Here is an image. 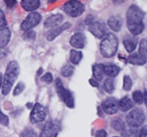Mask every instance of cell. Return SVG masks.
<instances>
[{
	"mask_svg": "<svg viewBox=\"0 0 147 137\" xmlns=\"http://www.w3.org/2000/svg\"><path fill=\"white\" fill-rule=\"evenodd\" d=\"M6 23H7V22H6L5 14H4V12L2 11L1 9H0V28L5 27Z\"/></svg>",
	"mask_w": 147,
	"mask_h": 137,
	"instance_id": "obj_35",
	"label": "cell"
},
{
	"mask_svg": "<svg viewBox=\"0 0 147 137\" xmlns=\"http://www.w3.org/2000/svg\"><path fill=\"white\" fill-rule=\"evenodd\" d=\"M114 81L111 77H107L104 81V89L107 93H112L114 91Z\"/></svg>",
	"mask_w": 147,
	"mask_h": 137,
	"instance_id": "obj_26",
	"label": "cell"
},
{
	"mask_svg": "<svg viewBox=\"0 0 147 137\" xmlns=\"http://www.w3.org/2000/svg\"><path fill=\"white\" fill-rule=\"evenodd\" d=\"M41 80H42L43 82L45 83H51L53 81V76L51 73H49V72H47V73H45L44 75H42V77H41Z\"/></svg>",
	"mask_w": 147,
	"mask_h": 137,
	"instance_id": "obj_34",
	"label": "cell"
},
{
	"mask_svg": "<svg viewBox=\"0 0 147 137\" xmlns=\"http://www.w3.org/2000/svg\"><path fill=\"white\" fill-rule=\"evenodd\" d=\"M89 83H90V85H92L93 87H98L99 86V84H98V82L96 81L95 79H89Z\"/></svg>",
	"mask_w": 147,
	"mask_h": 137,
	"instance_id": "obj_41",
	"label": "cell"
},
{
	"mask_svg": "<svg viewBox=\"0 0 147 137\" xmlns=\"http://www.w3.org/2000/svg\"><path fill=\"white\" fill-rule=\"evenodd\" d=\"M6 55V52H5V49H4V47H0V59L3 57H5Z\"/></svg>",
	"mask_w": 147,
	"mask_h": 137,
	"instance_id": "obj_42",
	"label": "cell"
},
{
	"mask_svg": "<svg viewBox=\"0 0 147 137\" xmlns=\"http://www.w3.org/2000/svg\"><path fill=\"white\" fill-rule=\"evenodd\" d=\"M115 137H116V136H115Z\"/></svg>",
	"mask_w": 147,
	"mask_h": 137,
	"instance_id": "obj_46",
	"label": "cell"
},
{
	"mask_svg": "<svg viewBox=\"0 0 147 137\" xmlns=\"http://www.w3.org/2000/svg\"><path fill=\"white\" fill-rule=\"evenodd\" d=\"M111 127L116 131H123L125 129V123H124L122 118L116 117L111 121Z\"/></svg>",
	"mask_w": 147,
	"mask_h": 137,
	"instance_id": "obj_23",
	"label": "cell"
},
{
	"mask_svg": "<svg viewBox=\"0 0 147 137\" xmlns=\"http://www.w3.org/2000/svg\"><path fill=\"white\" fill-rule=\"evenodd\" d=\"M6 6H7L9 9H12L14 6L16 5V0H4Z\"/></svg>",
	"mask_w": 147,
	"mask_h": 137,
	"instance_id": "obj_37",
	"label": "cell"
},
{
	"mask_svg": "<svg viewBox=\"0 0 147 137\" xmlns=\"http://www.w3.org/2000/svg\"><path fill=\"white\" fill-rule=\"evenodd\" d=\"M41 21V15L38 12L32 11L30 14H28V16L23 20V22L21 23V28L22 31H27L31 30L32 28H34L35 26H37Z\"/></svg>",
	"mask_w": 147,
	"mask_h": 137,
	"instance_id": "obj_8",
	"label": "cell"
},
{
	"mask_svg": "<svg viewBox=\"0 0 147 137\" xmlns=\"http://www.w3.org/2000/svg\"><path fill=\"white\" fill-rule=\"evenodd\" d=\"M70 27H71V24H70L69 22H66V23L61 24V25L52 28L50 31H48V32L46 33L45 37H46V39L48 41H52V40H54L58 35H60L61 33H63L64 31L69 29Z\"/></svg>",
	"mask_w": 147,
	"mask_h": 137,
	"instance_id": "obj_12",
	"label": "cell"
},
{
	"mask_svg": "<svg viewBox=\"0 0 147 137\" xmlns=\"http://www.w3.org/2000/svg\"><path fill=\"white\" fill-rule=\"evenodd\" d=\"M10 37H11V32L9 28H0V47H5L9 43Z\"/></svg>",
	"mask_w": 147,
	"mask_h": 137,
	"instance_id": "obj_18",
	"label": "cell"
},
{
	"mask_svg": "<svg viewBox=\"0 0 147 137\" xmlns=\"http://www.w3.org/2000/svg\"><path fill=\"white\" fill-rule=\"evenodd\" d=\"M26 106H27V108H31V107H32V105H31V103H27V105H26Z\"/></svg>",
	"mask_w": 147,
	"mask_h": 137,
	"instance_id": "obj_44",
	"label": "cell"
},
{
	"mask_svg": "<svg viewBox=\"0 0 147 137\" xmlns=\"http://www.w3.org/2000/svg\"><path fill=\"white\" fill-rule=\"evenodd\" d=\"M144 120H145V115H144L143 111L139 108L132 109L127 114V116H126V122H127V124L130 127H133V128L140 127L144 123Z\"/></svg>",
	"mask_w": 147,
	"mask_h": 137,
	"instance_id": "obj_6",
	"label": "cell"
},
{
	"mask_svg": "<svg viewBox=\"0 0 147 137\" xmlns=\"http://www.w3.org/2000/svg\"><path fill=\"white\" fill-rule=\"evenodd\" d=\"M132 99L136 104H142V102L144 101V94L139 90H136L132 94Z\"/></svg>",
	"mask_w": 147,
	"mask_h": 137,
	"instance_id": "obj_27",
	"label": "cell"
},
{
	"mask_svg": "<svg viewBox=\"0 0 147 137\" xmlns=\"http://www.w3.org/2000/svg\"><path fill=\"white\" fill-rule=\"evenodd\" d=\"M138 39L135 38V37H132V36H127L123 39V44L124 47H125L126 51L129 53L133 52L134 49L136 48L137 46V43H138Z\"/></svg>",
	"mask_w": 147,
	"mask_h": 137,
	"instance_id": "obj_16",
	"label": "cell"
},
{
	"mask_svg": "<svg viewBox=\"0 0 147 137\" xmlns=\"http://www.w3.org/2000/svg\"><path fill=\"white\" fill-rule=\"evenodd\" d=\"M62 21H63V16L61 14H54V15L49 16L45 20L44 26L46 28H54L56 26H59Z\"/></svg>",
	"mask_w": 147,
	"mask_h": 137,
	"instance_id": "obj_14",
	"label": "cell"
},
{
	"mask_svg": "<svg viewBox=\"0 0 147 137\" xmlns=\"http://www.w3.org/2000/svg\"><path fill=\"white\" fill-rule=\"evenodd\" d=\"M113 1H114V0H113Z\"/></svg>",
	"mask_w": 147,
	"mask_h": 137,
	"instance_id": "obj_45",
	"label": "cell"
},
{
	"mask_svg": "<svg viewBox=\"0 0 147 137\" xmlns=\"http://www.w3.org/2000/svg\"><path fill=\"white\" fill-rule=\"evenodd\" d=\"M137 137H147V129L146 127H143L139 132V135Z\"/></svg>",
	"mask_w": 147,
	"mask_h": 137,
	"instance_id": "obj_39",
	"label": "cell"
},
{
	"mask_svg": "<svg viewBox=\"0 0 147 137\" xmlns=\"http://www.w3.org/2000/svg\"><path fill=\"white\" fill-rule=\"evenodd\" d=\"M70 44H71V46L74 47V48H78V49L84 48V46H85V44H86L85 35L81 32L75 33V34L70 38Z\"/></svg>",
	"mask_w": 147,
	"mask_h": 137,
	"instance_id": "obj_13",
	"label": "cell"
},
{
	"mask_svg": "<svg viewBox=\"0 0 147 137\" xmlns=\"http://www.w3.org/2000/svg\"><path fill=\"white\" fill-rule=\"evenodd\" d=\"M108 26L114 32H118L122 27V19L119 16H111L108 19Z\"/></svg>",
	"mask_w": 147,
	"mask_h": 137,
	"instance_id": "obj_19",
	"label": "cell"
},
{
	"mask_svg": "<svg viewBox=\"0 0 147 137\" xmlns=\"http://www.w3.org/2000/svg\"><path fill=\"white\" fill-rule=\"evenodd\" d=\"M133 107V102L128 96H124L118 101V109L122 111H128Z\"/></svg>",
	"mask_w": 147,
	"mask_h": 137,
	"instance_id": "obj_20",
	"label": "cell"
},
{
	"mask_svg": "<svg viewBox=\"0 0 147 137\" xmlns=\"http://www.w3.org/2000/svg\"><path fill=\"white\" fill-rule=\"evenodd\" d=\"M2 77H3V76H2V74L0 73V89H1V84H2Z\"/></svg>",
	"mask_w": 147,
	"mask_h": 137,
	"instance_id": "obj_43",
	"label": "cell"
},
{
	"mask_svg": "<svg viewBox=\"0 0 147 137\" xmlns=\"http://www.w3.org/2000/svg\"><path fill=\"white\" fill-rule=\"evenodd\" d=\"M73 72H74V66L71 65V64H66L61 69V74L64 77H69V76H71L73 74Z\"/></svg>",
	"mask_w": 147,
	"mask_h": 137,
	"instance_id": "obj_25",
	"label": "cell"
},
{
	"mask_svg": "<svg viewBox=\"0 0 147 137\" xmlns=\"http://www.w3.org/2000/svg\"><path fill=\"white\" fill-rule=\"evenodd\" d=\"M84 10V4L78 0H69L63 5V11L70 17H79Z\"/></svg>",
	"mask_w": 147,
	"mask_h": 137,
	"instance_id": "obj_4",
	"label": "cell"
},
{
	"mask_svg": "<svg viewBox=\"0 0 147 137\" xmlns=\"http://www.w3.org/2000/svg\"><path fill=\"white\" fill-rule=\"evenodd\" d=\"M118 39L113 33H107L100 43V53L103 57H113L117 52Z\"/></svg>",
	"mask_w": 147,
	"mask_h": 137,
	"instance_id": "obj_3",
	"label": "cell"
},
{
	"mask_svg": "<svg viewBox=\"0 0 147 137\" xmlns=\"http://www.w3.org/2000/svg\"><path fill=\"white\" fill-rule=\"evenodd\" d=\"M59 127L56 123L52 121H49L45 124L43 127L42 131H41L39 137H56L57 133H58Z\"/></svg>",
	"mask_w": 147,
	"mask_h": 137,
	"instance_id": "obj_11",
	"label": "cell"
},
{
	"mask_svg": "<svg viewBox=\"0 0 147 137\" xmlns=\"http://www.w3.org/2000/svg\"><path fill=\"white\" fill-rule=\"evenodd\" d=\"M46 114H47V109L43 105H41L40 103H36V104L33 105L32 110H31L30 122L32 124L40 123V122L45 120Z\"/></svg>",
	"mask_w": 147,
	"mask_h": 137,
	"instance_id": "obj_7",
	"label": "cell"
},
{
	"mask_svg": "<svg viewBox=\"0 0 147 137\" xmlns=\"http://www.w3.org/2000/svg\"><path fill=\"white\" fill-rule=\"evenodd\" d=\"M20 137H37V134L32 128H25L20 134Z\"/></svg>",
	"mask_w": 147,
	"mask_h": 137,
	"instance_id": "obj_30",
	"label": "cell"
},
{
	"mask_svg": "<svg viewBox=\"0 0 147 137\" xmlns=\"http://www.w3.org/2000/svg\"><path fill=\"white\" fill-rule=\"evenodd\" d=\"M55 88H56V92L58 94L59 98L63 101L66 104V106L69 108H73L74 107V97L72 96L71 92L64 87L63 83L60 79H57L55 82Z\"/></svg>",
	"mask_w": 147,
	"mask_h": 137,
	"instance_id": "obj_5",
	"label": "cell"
},
{
	"mask_svg": "<svg viewBox=\"0 0 147 137\" xmlns=\"http://www.w3.org/2000/svg\"><path fill=\"white\" fill-rule=\"evenodd\" d=\"M40 5V0H22L21 6L26 11H34Z\"/></svg>",
	"mask_w": 147,
	"mask_h": 137,
	"instance_id": "obj_17",
	"label": "cell"
},
{
	"mask_svg": "<svg viewBox=\"0 0 147 137\" xmlns=\"http://www.w3.org/2000/svg\"><path fill=\"white\" fill-rule=\"evenodd\" d=\"M106 136H107L106 131L103 129L98 130V131L96 132V134H95V137H106Z\"/></svg>",
	"mask_w": 147,
	"mask_h": 137,
	"instance_id": "obj_38",
	"label": "cell"
},
{
	"mask_svg": "<svg viewBox=\"0 0 147 137\" xmlns=\"http://www.w3.org/2000/svg\"><path fill=\"white\" fill-rule=\"evenodd\" d=\"M82 56H83L82 55V52H80V51H78V50H75V49H72V50L70 51V61L73 64H75V65H77V64L81 61Z\"/></svg>",
	"mask_w": 147,
	"mask_h": 137,
	"instance_id": "obj_24",
	"label": "cell"
},
{
	"mask_svg": "<svg viewBox=\"0 0 147 137\" xmlns=\"http://www.w3.org/2000/svg\"><path fill=\"white\" fill-rule=\"evenodd\" d=\"M93 20H94V16H93V15H88V17H87V19L85 20V22H86V24H87V25H90L92 22H94Z\"/></svg>",
	"mask_w": 147,
	"mask_h": 137,
	"instance_id": "obj_40",
	"label": "cell"
},
{
	"mask_svg": "<svg viewBox=\"0 0 147 137\" xmlns=\"http://www.w3.org/2000/svg\"><path fill=\"white\" fill-rule=\"evenodd\" d=\"M24 88H25V85H24V83L23 82H19L17 84V86L14 88L13 95H14V96H17V95H19L20 93H21L22 91L24 90Z\"/></svg>",
	"mask_w": 147,
	"mask_h": 137,
	"instance_id": "obj_32",
	"label": "cell"
},
{
	"mask_svg": "<svg viewBox=\"0 0 147 137\" xmlns=\"http://www.w3.org/2000/svg\"><path fill=\"white\" fill-rule=\"evenodd\" d=\"M128 61L133 65H144L146 63V58L137 53H133L130 56H128Z\"/></svg>",
	"mask_w": 147,
	"mask_h": 137,
	"instance_id": "obj_21",
	"label": "cell"
},
{
	"mask_svg": "<svg viewBox=\"0 0 147 137\" xmlns=\"http://www.w3.org/2000/svg\"><path fill=\"white\" fill-rule=\"evenodd\" d=\"M88 30L91 34L94 35L96 38H103L108 33L106 24L101 21H94L88 26Z\"/></svg>",
	"mask_w": 147,
	"mask_h": 137,
	"instance_id": "obj_9",
	"label": "cell"
},
{
	"mask_svg": "<svg viewBox=\"0 0 147 137\" xmlns=\"http://www.w3.org/2000/svg\"><path fill=\"white\" fill-rule=\"evenodd\" d=\"M19 65L16 61H10L6 67V71L4 77H2L1 92L3 95H7L11 91L12 85L19 75Z\"/></svg>",
	"mask_w": 147,
	"mask_h": 137,
	"instance_id": "obj_2",
	"label": "cell"
},
{
	"mask_svg": "<svg viewBox=\"0 0 147 137\" xmlns=\"http://www.w3.org/2000/svg\"><path fill=\"white\" fill-rule=\"evenodd\" d=\"M35 36H36V34H35V32L32 30H27L25 32V35H24V37H25L26 39H28V40H33V39L35 38Z\"/></svg>",
	"mask_w": 147,
	"mask_h": 137,
	"instance_id": "obj_36",
	"label": "cell"
},
{
	"mask_svg": "<svg viewBox=\"0 0 147 137\" xmlns=\"http://www.w3.org/2000/svg\"><path fill=\"white\" fill-rule=\"evenodd\" d=\"M132 85H133V82H132V79L130 78V76L125 75L123 77V89L125 91H129L131 89Z\"/></svg>",
	"mask_w": 147,
	"mask_h": 137,
	"instance_id": "obj_29",
	"label": "cell"
},
{
	"mask_svg": "<svg viewBox=\"0 0 147 137\" xmlns=\"http://www.w3.org/2000/svg\"><path fill=\"white\" fill-rule=\"evenodd\" d=\"M127 27L132 35L136 36L143 32L144 29V12L137 5H131L126 13Z\"/></svg>",
	"mask_w": 147,
	"mask_h": 137,
	"instance_id": "obj_1",
	"label": "cell"
},
{
	"mask_svg": "<svg viewBox=\"0 0 147 137\" xmlns=\"http://www.w3.org/2000/svg\"><path fill=\"white\" fill-rule=\"evenodd\" d=\"M0 124L4 126H7L8 124H9V118H8L7 115L2 113L1 109H0Z\"/></svg>",
	"mask_w": 147,
	"mask_h": 137,
	"instance_id": "obj_33",
	"label": "cell"
},
{
	"mask_svg": "<svg viewBox=\"0 0 147 137\" xmlns=\"http://www.w3.org/2000/svg\"><path fill=\"white\" fill-rule=\"evenodd\" d=\"M123 137H137V130L135 128H130V129L123 130Z\"/></svg>",
	"mask_w": 147,
	"mask_h": 137,
	"instance_id": "obj_31",
	"label": "cell"
},
{
	"mask_svg": "<svg viewBox=\"0 0 147 137\" xmlns=\"http://www.w3.org/2000/svg\"><path fill=\"white\" fill-rule=\"evenodd\" d=\"M139 54L146 58L147 56V41L146 39H142L139 44Z\"/></svg>",
	"mask_w": 147,
	"mask_h": 137,
	"instance_id": "obj_28",
	"label": "cell"
},
{
	"mask_svg": "<svg viewBox=\"0 0 147 137\" xmlns=\"http://www.w3.org/2000/svg\"><path fill=\"white\" fill-rule=\"evenodd\" d=\"M93 70V76H94L95 80L99 81V80H102L103 75H104V72H103V64L96 63L93 65L92 67Z\"/></svg>",
	"mask_w": 147,
	"mask_h": 137,
	"instance_id": "obj_22",
	"label": "cell"
},
{
	"mask_svg": "<svg viewBox=\"0 0 147 137\" xmlns=\"http://www.w3.org/2000/svg\"><path fill=\"white\" fill-rule=\"evenodd\" d=\"M103 72L104 74H106L107 77H115L119 74L120 72V67L115 64H112V63H107V64H104L103 65Z\"/></svg>",
	"mask_w": 147,
	"mask_h": 137,
	"instance_id": "obj_15",
	"label": "cell"
},
{
	"mask_svg": "<svg viewBox=\"0 0 147 137\" xmlns=\"http://www.w3.org/2000/svg\"><path fill=\"white\" fill-rule=\"evenodd\" d=\"M101 108L108 115L115 114L118 111V101L113 97H109L101 103Z\"/></svg>",
	"mask_w": 147,
	"mask_h": 137,
	"instance_id": "obj_10",
	"label": "cell"
}]
</instances>
